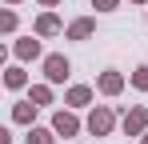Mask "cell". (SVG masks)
<instances>
[{
  "label": "cell",
  "mask_w": 148,
  "mask_h": 144,
  "mask_svg": "<svg viewBox=\"0 0 148 144\" xmlns=\"http://www.w3.org/2000/svg\"><path fill=\"white\" fill-rule=\"evenodd\" d=\"M4 84H8L12 92L24 88V84H28V72H24V68H8V72H4Z\"/></svg>",
  "instance_id": "obj_12"
},
{
  "label": "cell",
  "mask_w": 148,
  "mask_h": 144,
  "mask_svg": "<svg viewBox=\"0 0 148 144\" xmlns=\"http://www.w3.org/2000/svg\"><path fill=\"white\" fill-rule=\"evenodd\" d=\"M144 128H148V108L136 104V108L124 112V132H128V136H144Z\"/></svg>",
  "instance_id": "obj_3"
},
{
  "label": "cell",
  "mask_w": 148,
  "mask_h": 144,
  "mask_svg": "<svg viewBox=\"0 0 148 144\" xmlns=\"http://www.w3.org/2000/svg\"><path fill=\"white\" fill-rule=\"evenodd\" d=\"M92 8H96V12H116L120 0H92Z\"/></svg>",
  "instance_id": "obj_16"
},
{
  "label": "cell",
  "mask_w": 148,
  "mask_h": 144,
  "mask_svg": "<svg viewBox=\"0 0 148 144\" xmlns=\"http://www.w3.org/2000/svg\"><path fill=\"white\" fill-rule=\"evenodd\" d=\"M12 52H16V60H36V56H40V40L24 36V40H16V44H12Z\"/></svg>",
  "instance_id": "obj_9"
},
{
  "label": "cell",
  "mask_w": 148,
  "mask_h": 144,
  "mask_svg": "<svg viewBox=\"0 0 148 144\" xmlns=\"http://www.w3.org/2000/svg\"><path fill=\"white\" fill-rule=\"evenodd\" d=\"M52 132H56V136H76V132H80V120H76L72 112L60 108V112L52 116Z\"/></svg>",
  "instance_id": "obj_4"
},
{
  "label": "cell",
  "mask_w": 148,
  "mask_h": 144,
  "mask_svg": "<svg viewBox=\"0 0 148 144\" xmlns=\"http://www.w3.org/2000/svg\"><path fill=\"white\" fill-rule=\"evenodd\" d=\"M144 144H148V132H144Z\"/></svg>",
  "instance_id": "obj_20"
},
{
  "label": "cell",
  "mask_w": 148,
  "mask_h": 144,
  "mask_svg": "<svg viewBox=\"0 0 148 144\" xmlns=\"http://www.w3.org/2000/svg\"><path fill=\"white\" fill-rule=\"evenodd\" d=\"M36 108H44V104H52V84H32V96H28Z\"/></svg>",
  "instance_id": "obj_11"
},
{
  "label": "cell",
  "mask_w": 148,
  "mask_h": 144,
  "mask_svg": "<svg viewBox=\"0 0 148 144\" xmlns=\"http://www.w3.org/2000/svg\"><path fill=\"white\" fill-rule=\"evenodd\" d=\"M96 88H100V92H104V96H120V92H124V76H120V72H116V68H108V72H100Z\"/></svg>",
  "instance_id": "obj_5"
},
{
  "label": "cell",
  "mask_w": 148,
  "mask_h": 144,
  "mask_svg": "<svg viewBox=\"0 0 148 144\" xmlns=\"http://www.w3.org/2000/svg\"><path fill=\"white\" fill-rule=\"evenodd\" d=\"M132 4H148V0H132Z\"/></svg>",
  "instance_id": "obj_18"
},
{
  "label": "cell",
  "mask_w": 148,
  "mask_h": 144,
  "mask_svg": "<svg viewBox=\"0 0 148 144\" xmlns=\"http://www.w3.org/2000/svg\"><path fill=\"white\" fill-rule=\"evenodd\" d=\"M56 32H64V24L56 12H44V16H36V36H56Z\"/></svg>",
  "instance_id": "obj_8"
},
{
  "label": "cell",
  "mask_w": 148,
  "mask_h": 144,
  "mask_svg": "<svg viewBox=\"0 0 148 144\" xmlns=\"http://www.w3.org/2000/svg\"><path fill=\"white\" fill-rule=\"evenodd\" d=\"M8 4H20V0H8Z\"/></svg>",
  "instance_id": "obj_19"
},
{
  "label": "cell",
  "mask_w": 148,
  "mask_h": 144,
  "mask_svg": "<svg viewBox=\"0 0 148 144\" xmlns=\"http://www.w3.org/2000/svg\"><path fill=\"white\" fill-rule=\"evenodd\" d=\"M64 104H68V108H88V104H92V88H88V84H72V88L64 92Z\"/></svg>",
  "instance_id": "obj_7"
},
{
  "label": "cell",
  "mask_w": 148,
  "mask_h": 144,
  "mask_svg": "<svg viewBox=\"0 0 148 144\" xmlns=\"http://www.w3.org/2000/svg\"><path fill=\"white\" fill-rule=\"evenodd\" d=\"M0 32H16V12H0Z\"/></svg>",
  "instance_id": "obj_15"
},
{
  "label": "cell",
  "mask_w": 148,
  "mask_h": 144,
  "mask_svg": "<svg viewBox=\"0 0 148 144\" xmlns=\"http://www.w3.org/2000/svg\"><path fill=\"white\" fill-rule=\"evenodd\" d=\"M40 4H44V8H56V4H60V0H40Z\"/></svg>",
  "instance_id": "obj_17"
},
{
  "label": "cell",
  "mask_w": 148,
  "mask_h": 144,
  "mask_svg": "<svg viewBox=\"0 0 148 144\" xmlns=\"http://www.w3.org/2000/svg\"><path fill=\"white\" fill-rule=\"evenodd\" d=\"M28 144H56L52 128H28Z\"/></svg>",
  "instance_id": "obj_13"
},
{
  "label": "cell",
  "mask_w": 148,
  "mask_h": 144,
  "mask_svg": "<svg viewBox=\"0 0 148 144\" xmlns=\"http://www.w3.org/2000/svg\"><path fill=\"white\" fill-rule=\"evenodd\" d=\"M132 84H136L140 92H148V64H140V68L132 72Z\"/></svg>",
  "instance_id": "obj_14"
},
{
  "label": "cell",
  "mask_w": 148,
  "mask_h": 144,
  "mask_svg": "<svg viewBox=\"0 0 148 144\" xmlns=\"http://www.w3.org/2000/svg\"><path fill=\"white\" fill-rule=\"evenodd\" d=\"M112 124H116V112H112L108 104H96L92 116H88V132H92V136H108Z\"/></svg>",
  "instance_id": "obj_2"
},
{
  "label": "cell",
  "mask_w": 148,
  "mask_h": 144,
  "mask_svg": "<svg viewBox=\"0 0 148 144\" xmlns=\"http://www.w3.org/2000/svg\"><path fill=\"white\" fill-rule=\"evenodd\" d=\"M92 32H96V20H92V16H80V20H72L68 28H64L68 40H88Z\"/></svg>",
  "instance_id": "obj_6"
},
{
  "label": "cell",
  "mask_w": 148,
  "mask_h": 144,
  "mask_svg": "<svg viewBox=\"0 0 148 144\" xmlns=\"http://www.w3.org/2000/svg\"><path fill=\"white\" fill-rule=\"evenodd\" d=\"M68 72H72L68 56H60V52L44 56V80H48V84H64V80H68Z\"/></svg>",
  "instance_id": "obj_1"
},
{
  "label": "cell",
  "mask_w": 148,
  "mask_h": 144,
  "mask_svg": "<svg viewBox=\"0 0 148 144\" xmlns=\"http://www.w3.org/2000/svg\"><path fill=\"white\" fill-rule=\"evenodd\" d=\"M32 116H36V104H32V100L12 104V120H16V124H32Z\"/></svg>",
  "instance_id": "obj_10"
}]
</instances>
